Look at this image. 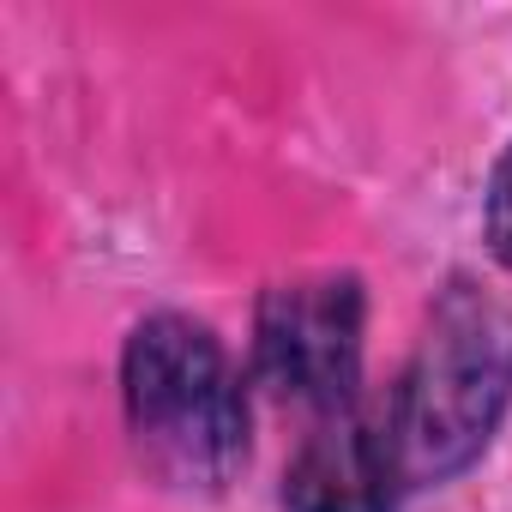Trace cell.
<instances>
[{"label": "cell", "instance_id": "obj_1", "mask_svg": "<svg viewBox=\"0 0 512 512\" xmlns=\"http://www.w3.org/2000/svg\"><path fill=\"white\" fill-rule=\"evenodd\" d=\"M512 410V308L470 278H452L386 386L380 422L404 476V494L458 482L500 434Z\"/></svg>", "mask_w": 512, "mask_h": 512}, {"label": "cell", "instance_id": "obj_2", "mask_svg": "<svg viewBox=\"0 0 512 512\" xmlns=\"http://www.w3.org/2000/svg\"><path fill=\"white\" fill-rule=\"evenodd\" d=\"M121 410L139 464L175 494H223L247 470V386L193 314H145L121 350Z\"/></svg>", "mask_w": 512, "mask_h": 512}, {"label": "cell", "instance_id": "obj_3", "mask_svg": "<svg viewBox=\"0 0 512 512\" xmlns=\"http://www.w3.org/2000/svg\"><path fill=\"white\" fill-rule=\"evenodd\" d=\"M368 350V290L356 272L284 278L260 296L253 314V380L284 404L320 416L356 410Z\"/></svg>", "mask_w": 512, "mask_h": 512}, {"label": "cell", "instance_id": "obj_4", "mask_svg": "<svg viewBox=\"0 0 512 512\" xmlns=\"http://www.w3.org/2000/svg\"><path fill=\"white\" fill-rule=\"evenodd\" d=\"M404 476L380 422V404L320 416L284 470V512H398Z\"/></svg>", "mask_w": 512, "mask_h": 512}, {"label": "cell", "instance_id": "obj_5", "mask_svg": "<svg viewBox=\"0 0 512 512\" xmlns=\"http://www.w3.org/2000/svg\"><path fill=\"white\" fill-rule=\"evenodd\" d=\"M482 235H488V253L512 272V145L500 151V163L482 187Z\"/></svg>", "mask_w": 512, "mask_h": 512}]
</instances>
